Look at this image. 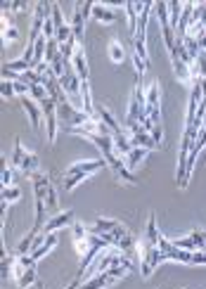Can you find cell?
Returning a JSON list of instances; mask_svg holds the SVG:
<instances>
[{"label":"cell","mask_w":206,"mask_h":289,"mask_svg":"<svg viewBox=\"0 0 206 289\" xmlns=\"http://www.w3.org/2000/svg\"><path fill=\"white\" fill-rule=\"evenodd\" d=\"M104 166H107V161H104V159L78 161V164H74V166H69L64 171V190H66V192H71L78 183H83L88 175H93L95 171H100V168H104Z\"/></svg>","instance_id":"6da1fadb"},{"label":"cell","mask_w":206,"mask_h":289,"mask_svg":"<svg viewBox=\"0 0 206 289\" xmlns=\"http://www.w3.org/2000/svg\"><path fill=\"white\" fill-rule=\"evenodd\" d=\"M57 116L62 119V123H64L66 128H78V126H86L88 121H93V116H88L86 112L74 109L66 100L57 104Z\"/></svg>","instance_id":"7a4b0ae2"},{"label":"cell","mask_w":206,"mask_h":289,"mask_svg":"<svg viewBox=\"0 0 206 289\" xmlns=\"http://www.w3.org/2000/svg\"><path fill=\"white\" fill-rule=\"evenodd\" d=\"M163 261H169V259H166V254H163L159 246H147V244H145V246H142V263H140L142 277H149L156 268L161 266Z\"/></svg>","instance_id":"3957f363"},{"label":"cell","mask_w":206,"mask_h":289,"mask_svg":"<svg viewBox=\"0 0 206 289\" xmlns=\"http://www.w3.org/2000/svg\"><path fill=\"white\" fill-rule=\"evenodd\" d=\"M40 109H43V119H45V130H48V142H55L57 140V102L48 97V100L40 102Z\"/></svg>","instance_id":"277c9868"},{"label":"cell","mask_w":206,"mask_h":289,"mask_svg":"<svg viewBox=\"0 0 206 289\" xmlns=\"http://www.w3.org/2000/svg\"><path fill=\"white\" fill-rule=\"evenodd\" d=\"M128 130H131V142H133V147H142V150H156L159 144L154 142V137L149 135L147 130L142 128L140 123H135V126H128Z\"/></svg>","instance_id":"5b68a950"},{"label":"cell","mask_w":206,"mask_h":289,"mask_svg":"<svg viewBox=\"0 0 206 289\" xmlns=\"http://www.w3.org/2000/svg\"><path fill=\"white\" fill-rule=\"evenodd\" d=\"M173 246H178V249H187V251H204L206 249V237L204 232H190L187 237H180V239H173Z\"/></svg>","instance_id":"8992f818"},{"label":"cell","mask_w":206,"mask_h":289,"mask_svg":"<svg viewBox=\"0 0 206 289\" xmlns=\"http://www.w3.org/2000/svg\"><path fill=\"white\" fill-rule=\"evenodd\" d=\"M74 218H76V213L74 211H62V213H55V216L45 223V228H43V232L45 235H52V232H57V230H62V228H66V225H74Z\"/></svg>","instance_id":"52a82bcc"},{"label":"cell","mask_w":206,"mask_h":289,"mask_svg":"<svg viewBox=\"0 0 206 289\" xmlns=\"http://www.w3.org/2000/svg\"><path fill=\"white\" fill-rule=\"evenodd\" d=\"M59 83H62V90H64L66 95H78V97H81V83L83 81L78 79V74L74 71V66H66V74L59 79Z\"/></svg>","instance_id":"ba28073f"},{"label":"cell","mask_w":206,"mask_h":289,"mask_svg":"<svg viewBox=\"0 0 206 289\" xmlns=\"http://www.w3.org/2000/svg\"><path fill=\"white\" fill-rule=\"evenodd\" d=\"M22 107L26 109V114H29L31 126L36 130L43 128V109H40V104H38L36 100H31V97H22Z\"/></svg>","instance_id":"9c48e42d"},{"label":"cell","mask_w":206,"mask_h":289,"mask_svg":"<svg viewBox=\"0 0 206 289\" xmlns=\"http://www.w3.org/2000/svg\"><path fill=\"white\" fill-rule=\"evenodd\" d=\"M95 119L97 121H102L107 128L114 133V135H123V130H121V126H118V121L111 116V112L107 107H95Z\"/></svg>","instance_id":"30bf717a"},{"label":"cell","mask_w":206,"mask_h":289,"mask_svg":"<svg viewBox=\"0 0 206 289\" xmlns=\"http://www.w3.org/2000/svg\"><path fill=\"white\" fill-rule=\"evenodd\" d=\"M71 66H74V71L78 74V79L88 81V62H86V52H83L81 45H78V50H76L74 59H71Z\"/></svg>","instance_id":"8fae6325"},{"label":"cell","mask_w":206,"mask_h":289,"mask_svg":"<svg viewBox=\"0 0 206 289\" xmlns=\"http://www.w3.org/2000/svg\"><path fill=\"white\" fill-rule=\"evenodd\" d=\"M83 26H86V15H83V5L78 3L74 12V19H71V33H74L76 41H83Z\"/></svg>","instance_id":"7c38bea8"},{"label":"cell","mask_w":206,"mask_h":289,"mask_svg":"<svg viewBox=\"0 0 206 289\" xmlns=\"http://www.w3.org/2000/svg\"><path fill=\"white\" fill-rule=\"evenodd\" d=\"M111 282H114V277H111L109 273H97L95 277H90L88 282H83L78 289H104V287H109Z\"/></svg>","instance_id":"4fadbf2b"},{"label":"cell","mask_w":206,"mask_h":289,"mask_svg":"<svg viewBox=\"0 0 206 289\" xmlns=\"http://www.w3.org/2000/svg\"><path fill=\"white\" fill-rule=\"evenodd\" d=\"M126 17H128V29H131L133 38L138 33V22H140V12H138V3H123Z\"/></svg>","instance_id":"5bb4252c"},{"label":"cell","mask_w":206,"mask_h":289,"mask_svg":"<svg viewBox=\"0 0 206 289\" xmlns=\"http://www.w3.org/2000/svg\"><path fill=\"white\" fill-rule=\"evenodd\" d=\"M93 17H95L100 24H114L118 19L116 12L111 8H107V5H95V8H93Z\"/></svg>","instance_id":"9a60e30c"},{"label":"cell","mask_w":206,"mask_h":289,"mask_svg":"<svg viewBox=\"0 0 206 289\" xmlns=\"http://www.w3.org/2000/svg\"><path fill=\"white\" fill-rule=\"evenodd\" d=\"M38 164H40V159H38V154H33V152H26L24 154V159H22V164H19V168H22L24 173L29 175H33V173H38Z\"/></svg>","instance_id":"2e32d148"},{"label":"cell","mask_w":206,"mask_h":289,"mask_svg":"<svg viewBox=\"0 0 206 289\" xmlns=\"http://www.w3.org/2000/svg\"><path fill=\"white\" fill-rule=\"evenodd\" d=\"M55 246H57V235L52 232V235H48V239H45L43 244L38 246L36 251H31V256H33V259H36V261H40V259H43V256H48V254H50L52 249H55Z\"/></svg>","instance_id":"e0dca14e"},{"label":"cell","mask_w":206,"mask_h":289,"mask_svg":"<svg viewBox=\"0 0 206 289\" xmlns=\"http://www.w3.org/2000/svg\"><path fill=\"white\" fill-rule=\"evenodd\" d=\"M159 237H161V232L156 230V216L152 213L147 221V242L145 244L147 246H159Z\"/></svg>","instance_id":"ac0fdd59"},{"label":"cell","mask_w":206,"mask_h":289,"mask_svg":"<svg viewBox=\"0 0 206 289\" xmlns=\"http://www.w3.org/2000/svg\"><path fill=\"white\" fill-rule=\"evenodd\" d=\"M147 154H149V150H142V147H133L131 154L126 157V166H128V168H135L142 159H145V157H147Z\"/></svg>","instance_id":"d6986e66"},{"label":"cell","mask_w":206,"mask_h":289,"mask_svg":"<svg viewBox=\"0 0 206 289\" xmlns=\"http://www.w3.org/2000/svg\"><path fill=\"white\" fill-rule=\"evenodd\" d=\"M147 107H161V86H159V81H154L147 90Z\"/></svg>","instance_id":"ffe728a7"},{"label":"cell","mask_w":206,"mask_h":289,"mask_svg":"<svg viewBox=\"0 0 206 289\" xmlns=\"http://www.w3.org/2000/svg\"><path fill=\"white\" fill-rule=\"evenodd\" d=\"M183 8H185V3H178V0L169 3V17H171V26H173V31H178V22H180Z\"/></svg>","instance_id":"44dd1931"},{"label":"cell","mask_w":206,"mask_h":289,"mask_svg":"<svg viewBox=\"0 0 206 289\" xmlns=\"http://www.w3.org/2000/svg\"><path fill=\"white\" fill-rule=\"evenodd\" d=\"M114 147H116V154L121 157H128L133 150V142H131V137H126V135H114Z\"/></svg>","instance_id":"7402d4cb"},{"label":"cell","mask_w":206,"mask_h":289,"mask_svg":"<svg viewBox=\"0 0 206 289\" xmlns=\"http://www.w3.org/2000/svg\"><path fill=\"white\" fill-rule=\"evenodd\" d=\"M109 57H111V62H114V64H121V62L126 59L123 45L118 43V41H111V43H109Z\"/></svg>","instance_id":"603a6c76"},{"label":"cell","mask_w":206,"mask_h":289,"mask_svg":"<svg viewBox=\"0 0 206 289\" xmlns=\"http://www.w3.org/2000/svg\"><path fill=\"white\" fill-rule=\"evenodd\" d=\"M17 284H19V289H29L31 284H36V268H26L24 275L17 280Z\"/></svg>","instance_id":"cb8c5ba5"},{"label":"cell","mask_w":206,"mask_h":289,"mask_svg":"<svg viewBox=\"0 0 206 289\" xmlns=\"http://www.w3.org/2000/svg\"><path fill=\"white\" fill-rule=\"evenodd\" d=\"M22 197V190L19 188H3V204H12V202H17Z\"/></svg>","instance_id":"d4e9b609"},{"label":"cell","mask_w":206,"mask_h":289,"mask_svg":"<svg viewBox=\"0 0 206 289\" xmlns=\"http://www.w3.org/2000/svg\"><path fill=\"white\" fill-rule=\"evenodd\" d=\"M52 22H55V29H64L66 24H64V17H62V10H59V5H55L52 3Z\"/></svg>","instance_id":"484cf974"},{"label":"cell","mask_w":206,"mask_h":289,"mask_svg":"<svg viewBox=\"0 0 206 289\" xmlns=\"http://www.w3.org/2000/svg\"><path fill=\"white\" fill-rule=\"evenodd\" d=\"M24 154H26V150H24V147H22V142L17 140V142H15V154H12V164H15L17 168H19V164H22Z\"/></svg>","instance_id":"4316f807"},{"label":"cell","mask_w":206,"mask_h":289,"mask_svg":"<svg viewBox=\"0 0 206 289\" xmlns=\"http://www.w3.org/2000/svg\"><path fill=\"white\" fill-rule=\"evenodd\" d=\"M0 93H3V97H5V100H10V97L15 95V83H12V81H3V86H0Z\"/></svg>","instance_id":"83f0119b"},{"label":"cell","mask_w":206,"mask_h":289,"mask_svg":"<svg viewBox=\"0 0 206 289\" xmlns=\"http://www.w3.org/2000/svg\"><path fill=\"white\" fill-rule=\"evenodd\" d=\"M45 206H48V211H57V192H55V188H50V192H48Z\"/></svg>","instance_id":"f1b7e54d"},{"label":"cell","mask_w":206,"mask_h":289,"mask_svg":"<svg viewBox=\"0 0 206 289\" xmlns=\"http://www.w3.org/2000/svg\"><path fill=\"white\" fill-rule=\"evenodd\" d=\"M107 273H109L111 277H114V280H118V277H123V275H126V273H131V270H128L126 266H114V268H109Z\"/></svg>","instance_id":"f546056e"},{"label":"cell","mask_w":206,"mask_h":289,"mask_svg":"<svg viewBox=\"0 0 206 289\" xmlns=\"http://www.w3.org/2000/svg\"><path fill=\"white\" fill-rule=\"evenodd\" d=\"M192 263L194 266H206V251H192Z\"/></svg>","instance_id":"4dcf8cb0"},{"label":"cell","mask_w":206,"mask_h":289,"mask_svg":"<svg viewBox=\"0 0 206 289\" xmlns=\"http://www.w3.org/2000/svg\"><path fill=\"white\" fill-rule=\"evenodd\" d=\"M149 135L154 137V142L161 147V140H163V130H161V126H154V128L149 130Z\"/></svg>","instance_id":"1f68e13d"},{"label":"cell","mask_w":206,"mask_h":289,"mask_svg":"<svg viewBox=\"0 0 206 289\" xmlns=\"http://www.w3.org/2000/svg\"><path fill=\"white\" fill-rule=\"evenodd\" d=\"M3 188H12V168H3Z\"/></svg>","instance_id":"d6a6232c"},{"label":"cell","mask_w":206,"mask_h":289,"mask_svg":"<svg viewBox=\"0 0 206 289\" xmlns=\"http://www.w3.org/2000/svg\"><path fill=\"white\" fill-rule=\"evenodd\" d=\"M5 43H12V41H17V36H19V31L15 29V26H10V29H5Z\"/></svg>","instance_id":"836d02e7"},{"label":"cell","mask_w":206,"mask_h":289,"mask_svg":"<svg viewBox=\"0 0 206 289\" xmlns=\"http://www.w3.org/2000/svg\"><path fill=\"white\" fill-rule=\"evenodd\" d=\"M78 287H81V277H76V280L71 282V284H66L64 289H78Z\"/></svg>","instance_id":"e575fe53"},{"label":"cell","mask_w":206,"mask_h":289,"mask_svg":"<svg viewBox=\"0 0 206 289\" xmlns=\"http://www.w3.org/2000/svg\"><path fill=\"white\" fill-rule=\"evenodd\" d=\"M204 237H206V232H204ZM204 251H206V249H204Z\"/></svg>","instance_id":"d590c367"}]
</instances>
